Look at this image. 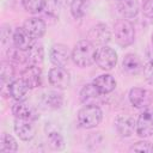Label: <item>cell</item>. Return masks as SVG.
Instances as JSON below:
<instances>
[{"mask_svg": "<svg viewBox=\"0 0 153 153\" xmlns=\"http://www.w3.org/2000/svg\"><path fill=\"white\" fill-rule=\"evenodd\" d=\"M115 128L122 137H128L134 134L136 121L130 115H118L115 118Z\"/></svg>", "mask_w": 153, "mask_h": 153, "instance_id": "12", "label": "cell"}, {"mask_svg": "<svg viewBox=\"0 0 153 153\" xmlns=\"http://www.w3.org/2000/svg\"><path fill=\"white\" fill-rule=\"evenodd\" d=\"M44 59V49L42 44L35 43L27 51H26V61L27 65H37L39 66Z\"/></svg>", "mask_w": 153, "mask_h": 153, "instance_id": "22", "label": "cell"}, {"mask_svg": "<svg viewBox=\"0 0 153 153\" xmlns=\"http://www.w3.org/2000/svg\"><path fill=\"white\" fill-rule=\"evenodd\" d=\"M94 47L96 45H93L88 39H81L78 43H75L74 48L72 49L73 62L80 68L90 67L91 65H93L97 51Z\"/></svg>", "mask_w": 153, "mask_h": 153, "instance_id": "1", "label": "cell"}, {"mask_svg": "<svg viewBox=\"0 0 153 153\" xmlns=\"http://www.w3.org/2000/svg\"><path fill=\"white\" fill-rule=\"evenodd\" d=\"M12 114L14 115L16 118H24V120H31V121H36L38 118V114H37L36 109L33 106L24 103L23 100L13 104Z\"/></svg>", "mask_w": 153, "mask_h": 153, "instance_id": "17", "label": "cell"}, {"mask_svg": "<svg viewBox=\"0 0 153 153\" xmlns=\"http://www.w3.org/2000/svg\"><path fill=\"white\" fill-rule=\"evenodd\" d=\"M136 134L145 139L153 135V109L146 108L136 120Z\"/></svg>", "mask_w": 153, "mask_h": 153, "instance_id": "7", "label": "cell"}, {"mask_svg": "<svg viewBox=\"0 0 153 153\" xmlns=\"http://www.w3.org/2000/svg\"><path fill=\"white\" fill-rule=\"evenodd\" d=\"M68 5L72 17L75 19H80L86 14L90 6V0H69Z\"/></svg>", "mask_w": 153, "mask_h": 153, "instance_id": "23", "label": "cell"}, {"mask_svg": "<svg viewBox=\"0 0 153 153\" xmlns=\"http://www.w3.org/2000/svg\"><path fill=\"white\" fill-rule=\"evenodd\" d=\"M114 35L116 43L122 48H127L135 41L134 25L127 19H120L114 25Z\"/></svg>", "mask_w": 153, "mask_h": 153, "instance_id": "3", "label": "cell"}, {"mask_svg": "<svg viewBox=\"0 0 153 153\" xmlns=\"http://www.w3.org/2000/svg\"><path fill=\"white\" fill-rule=\"evenodd\" d=\"M94 63L103 71H111L117 63V53L112 48L103 45L96 51Z\"/></svg>", "mask_w": 153, "mask_h": 153, "instance_id": "4", "label": "cell"}, {"mask_svg": "<svg viewBox=\"0 0 153 153\" xmlns=\"http://www.w3.org/2000/svg\"><path fill=\"white\" fill-rule=\"evenodd\" d=\"M23 27L35 39L41 38L45 33V30H47V25L44 20L38 17H30L25 19V22L23 23Z\"/></svg>", "mask_w": 153, "mask_h": 153, "instance_id": "14", "label": "cell"}, {"mask_svg": "<svg viewBox=\"0 0 153 153\" xmlns=\"http://www.w3.org/2000/svg\"><path fill=\"white\" fill-rule=\"evenodd\" d=\"M17 151H18V143L16 139L7 133H2L0 140V152L5 153V152H17Z\"/></svg>", "mask_w": 153, "mask_h": 153, "instance_id": "24", "label": "cell"}, {"mask_svg": "<svg viewBox=\"0 0 153 153\" xmlns=\"http://www.w3.org/2000/svg\"><path fill=\"white\" fill-rule=\"evenodd\" d=\"M14 75H16V69H14L12 62L11 61H2L1 67H0V76H1L2 88L7 87V90H8L10 84L16 79Z\"/></svg>", "mask_w": 153, "mask_h": 153, "instance_id": "21", "label": "cell"}, {"mask_svg": "<svg viewBox=\"0 0 153 153\" xmlns=\"http://www.w3.org/2000/svg\"><path fill=\"white\" fill-rule=\"evenodd\" d=\"M10 39H13V33L11 32L10 26H2L1 29V42L5 45Z\"/></svg>", "mask_w": 153, "mask_h": 153, "instance_id": "32", "label": "cell"}, {"mask_svg": "<svg viewBox=\"0 0 153 153\" xmlns=\"http://www.w3.org/2000/svg\"><path fill=\"white\" fill-rule=\"evenodd\" d=\"M122 67H123V71L130 75H137L143 69L141 59L136 54H133V53H128L124 55L123 61H122Z\"/></svg>", "mask_w": 153, "mask_h": 153, "instance_id": "16", "label": "cell"}, {"mask_svg": "<svg viewBox=\"0 0 153 153\" xmlns=\"http://www.w3.org/2000/svg\"><path fill=\"white\" fill-rule=\"evenodd\" d=\"M141 10L143 16L147 18H153V0H142Z\"/></svg>", "mask_w": 153, "mask_h": 153, "instance_id": "31", "label": "cell"}, {"mask_svg": "<svg viewBox=\"0 0 153 153\" xmlns=\"http://www.w3.org/2000/svg\"><path fill=\"white\" fill-rule=\"evenodd\" d=\"M55 2L60 6H66L67 4H69V0H55Z\"/></svg>", "mask_w": 153, "mask_h": 153, "instance_id": "33", "label": "cell"}, {"mask_svg": "<svg viewBox=\"0 0 153 153\" xmlns=\"http://www.w3.org/2000/svg\"><path fill=\"white\" fill-rule=\"evenodd\" d=\"M22 4L26 12L36 14V13H39L45 7L47 0H23Z\"/></svg>", "mask_w": 153, "mask_h": 153, "instance_id": "26", "label": "cell"}, {"mask_svg": "<svg viewBox=\"0 0 153 153\" xmlns=\"http://www.w3.org/2000/svg\"><path fill=\"white\" fill-rule=\"evenodd\" d=\"M30 91V87L27 86V84L22 79V78H17L14 79L10 86H8V94L16 100V102H20L24 100L26 98L27 92Z\"/></svg>", "mask_w": 153, "mask_h": 153, "instance_id": "18", "label": "cell"}, {"mask_svg": "<svg viewBox=\"0 0 153 153\" xmlns=\"http://www.w3.org/2000/svg\"><path fill=\"white\" fill-rule=\"evenodd\" d=\"M35 121L24 120V118H16L14 120V133L22 141H30L36 135V126L33 124Z\"/></svg>", "mask_w": 153, "mask_h": 153, "instance_id": "10", "label": "cell"}, {"mask_svg": "<svg viewBox=\"0 0 153 153\" xmlns=\"http://www.w3.org/2000/svg\"><path fill=\"white\" fill-rule=\"evenodd\" d=\"M78 123L84 129H92L99 126L103 120V111L99 105H84L76 115Z\"/></svg>", "mask_w": 153, "mask_h": 153, "instance_id": "2", "label": "cell"}, {"mask_svg": "<svg viewBox=\"0 0 153 153\" xmlns=\"http://www.w3.org/2000/svg\"><path fill=\"white\" fill-rule=\"evenodd\" d=\"M128 98L130 104L136 109H146L152 104L153 93L143 87H133L129 90Z\"/></svg>", "mask_w": 153, "mask_h": 153, "instance_id": "6", "label": "cell"}, {"mask_svg": "<svg viewBox=\"0 0 153 153\" xmlns=\"http://www.w3.org/2000/svg\"><path fill=\"white\" fill-rule=\"evenodd\" d=\"M130 152H145V153H152L153 152V145L149 141H137L135 142L130 148Z\"/></svg>", "mask_w": 153, "mask_h": 153, "instance_id": "29", "label": "cell"}, {"mask_svg": "<svg viewBox=\"0 0 153 153\" xmlns=\"http://www.w3.org/2000/svg\"><path fill=\"white\" fill-rule=\"evenodd\" d=\"M48 143L55 151H61L65 147V140L60 133L51 131L48 134Z\"/></svg>", "mask_w": 153, "mask_h": 153, "instance_id": "28", "label": "cell"}, {"mask_svg": "<svg viewBox=\"0 0 153 153\" xmlns=\"http://www.w3.org/2000/svg\"><path fill=\"white\" fill-rule=\"evenodd\" d=\"M13 45L23 51H27L36 42H35V38H32L26 31L25 29L22 26V27H16L14 31H13Z\"/></svg>", "mask_w": 153, "mask_h": 153, "instance_id": "15", "label": "cell"}, {"mask_svg": "<svg viewBox=\"0 0 153 153\" xmlns=\"http://www.w3.org/2000/svg\"><path fill=\"white\" fill-rule=\"evenodd\" d=\"M44 103L51 109H59L63 103V97L56 91H49L44 96Z\"/></svg>", "mask_w": 153, "mask_h": 153, "instance_id": "25", "label": "cell"}, {"mask_svg": "<svg viewBox=\"0 0 153 153\" xmlns=\"http://www.w3.org/2000/svg\"><path fill=\"white\" fill-rule=\"evenodd\" d=\"M116 1H117V10L123 18L129 19L137 16L140 11L139 0H116Z\"/></svg>", "mask_w": 153, "mask_h": 153, "instance_id": "19", "label": "cell"}, {"mask_svg": "<svg viewBox=\"0 0 153 153\" xmlns=\"http://www.w3.org/2000/svg\"><path fill=\"white\" fill-rule=\"evenodd\" d=\"M48 80H49L50 85H53L54 87H56L59 90H65L71 84L69 73L63 67H57V66L50 68V71L48 73Z\"/></svg>", "mask_w": 153, "mask_h": 153, "instance_id": "11", "label": "cell"}, {"mask_svg": "<svg viewBox=\"0 0 153 153\" xmlns=\"http://www.w3.org/2000/svg\"><path fill=\"white\" fill-rule=\"evenodd\" d=\"M6 55L8 57V60L11 62L14 63H27L26 61V51H23L18 48H16L14 45L12 48H7Z\"/></svg>", "mask_w": 153, "mask_h": 153, "instance_id": "27", "label": "cell"}, {"mask_svg": "<svg viewBox=\"0 0 153 153\" xmlns=\"http://www.w3.org/2000/svg\"><path fill=\"white\" fill-rule=\"evenodd\" d=\"M49 59L54 66L65 67L72 59V51L63 43H56L51 45L49 50Z\"/></svg>", "mask_w": 153, "mask_h": 153, "instance_id": "8", "label": "cell"}, {"mask_svg": "<svg viewBox=\"0 0 153 153\" xmlns=\"http://www.w3.org/2000/svg\"><path fill=\"white\" fill-rule=\"evenodd\" d=\"M143 76H145V80L148 82V84H151V85H153V57L152 59H149L146 63H145V66H143Z\"/></svg>", "mask_w": 153, "mask_h": 153, "instance_id": "30", "label": "cell"}, {"mask_svg": "<svg viewBox=\"0 0 153 153\" xmlns=\"http://www.w3.org/2000/svg\"><path fill=\"white\" fill-rule=\"evenodd\" d=\"M92 84L103 93V94H108L110 92H112L116 87V80L111 74H100L98 76H96L92 81Z\"/></svg>", "mask_w": 153, "mask_h": 153, "instance_id": "20", "label": "cell"}, {"mask_svg": "<svg viewBox=\"0 0 153 153\" xmlns=\"http://www.w3.org/2000/svg\"><path fill=\"white\" fill-rule=\"evenodd\" d=\"M93 45H106L111 41V31L104 23H98L92 26L87 32V38Z\"/></svg>", "mask_w": 153, "mask_h": 153, "instance_id": "5", "label": "cell"}, {"mask_svg": "<svg viewBox=\"0 0 153 153\" xmlns=\"http://www.w3.org/2000/svg\"><path fill=\"white\" fill-rule=\"evenodd\" d=\"M80 100L84 105H100L104 102V96L92 82L86 84L80 90Z\"/></svg>", "mask_w": 153, "mask_h": 153, "instance_id": "9", "label": "cell"}, {"mask_svg": "<svg viewBox=\"0 0 153 153\" xmlns=\"http://www.w3.org/2000/svg\"><path fill=\"white\" fill-rule=\"evenodd\" d=\"M151 42H152V45H153V33H152V36H151Z\"/></svg>", "mask_w": 153, "mask_h": 153, "instance_id": "34", "label": "cell"}, {"mask_svg": "<svg viewBox=\"0 0 153 153\" xmlns=\"http://www.w3.org/2000/svg\"><path fill=\"white\" fill-rule=\"evenodd\" d=\"M20 78L31 88L41 86L42 82V71L37 65H27L20 73Z\"/></svg>", "mask_w": 153, "mask_h": 153, "instance_id": "13", "label": "cell"}]
</instances>
